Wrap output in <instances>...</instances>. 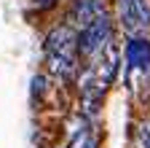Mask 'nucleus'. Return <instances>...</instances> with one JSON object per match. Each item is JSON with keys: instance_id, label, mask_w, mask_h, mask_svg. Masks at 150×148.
<instances>
[{"instance_id": "nucleus-8", "label": "nucleus", "mask_w": 150, "mask_h": 148, "mask_svg": "<svg viewBox=\"0 0 150 148\" xmlns=\"http://www.w3.org/2000/svg\"><path fill=\"white\" fill-rule=\"evenodd\" d=\"M137 148H150V124L137 127Z\"/></svg>"}, {"instance_id": "nucleus-7", "label": "nucleus", "mask_w": 150, "mask_h": 148, "mask_svg": "<svg viewBox=\"0 0 150 148\" xmlns=\"http://www.w3.org/2000/svg\"><path fill=\"white\" fill-rule=\"evenodd\" d=\"M48 94V76H43V73H38V76H32V86H30V97H32V105L40 108L43 100Z\"/></svg>"}, {"instance_id": "nucleus-5", "label": "nucleus", "mask_w": 150, "mask_h": 148, "mask_svg": "<svg viewBox=\"0 0 150 148\" xmlns=\"http://www.w3.org/2000/svg\"><path fill=\"white\" fill-rule=\"evenodd\" d=\"M99 14H105L102 8V0H72L70 6V14H67V22L72 27H86L88 22H94Z\"/></svg>"}, {"instance_id": "nucleus-6", "label": "nucleus", "mask_w": 150, "mask_h": 148, "mask_svg": "<svg viewBox=\"0 0 150 148\" xmlns=\"http://www.w3.org/2000/svg\"><path fill=\"white\" fill-rule=\"evenodd\" d=\"M46 65L51 76L70 78L75 73V57H62V54H46Z\"/></svg>"}, {"instance_id": "nucleus-1", "label": "nucleus", "mask_w": 150, "mask_h": 148, "mask_svg": "<svg viewBox=\"0 0 150 148\" xmlns=\"http://www.w3.org/2000/svg\"><path fill=\"white\" fill-rule=\"evenodd\" d=\"M110 30L112 22L107 14H99L94 22H88L86 27L78 30V54L81 57H97L105 51V46L110 43Z\"/></svg>"}, {"instance_id": "nucleus-9", "label": "nucleus", "mask_w": 150, "mask_h": 148, "mask_svg": "<svg viewBox=\"0 0 150 148\" xmlns=\"http://www.w3.org/2000/svg\"><path fill=\"white\" fill-rule=\"evenodd\" d=\"M35 6L38 8H51V6H56V0H35Z\"/></svg>"}, {"instance_id": "nucleus-3", "label": "nucleus", "mask_w": 150, "mask_h": 148, "mask_svg": "<svg viewBox=\"0 0 150 148\" xmlns=\"http://www.w3.org/2000/svg\"><path fill=\"white\" fill-rule=\"evenodd\" d=\"M75 51H78V32H72L70 24H59L46 35V54L75 57Z\"/></svg>"}, {"instance_id": "nucleus-2", "label": "nucleus", "mask_w": 150, "mask_h": 148, "mask_svg": "<svg viewBox=\"0 0 150 148\" xmlns=\"http://www.w3.org/2000/svg\"><path fill=\"white\" fill-rule=\"evenodd\" d=\"M118 22L129 38L150 30V0H118Z\"/></svg>"}, {"instance_id": "nucleus-10", "label": "nucleus", "mask_w": 150, "mask_h": 148, "mask_svg": "<svg viewBox=\"0 0 150 148\" xmlns=\"http://www.w3.org/2000/svg\"><path fill=\"white\" fill-rule=\"evenodd\" d=\"M83 148H97V137H91V135H88V140L83 143Z\"/></svg>"}, {"instance_id": "nucleus-4", "label": "nucleus", "mask_w": 150, "mask_h": 148, "mask_svg": "<svg viewBox=\"0 0 150 148\" xmlns=\"http://www.w3.org/2000/svg\"><path fill=\"white\" fill-rule=\"evenodd\" d=\"M123 62L129 70H137V73H145L150 67V41L142 38V35H134V38L126 41V49H123Z\"/></svg>"}]
</instances>
